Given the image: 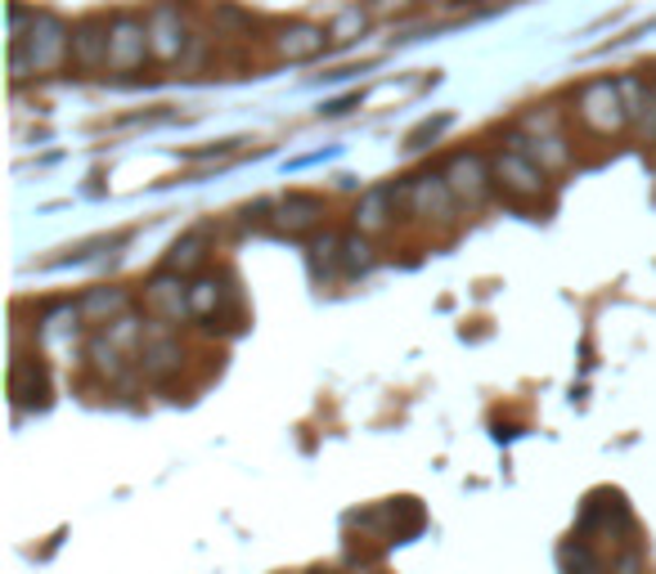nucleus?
Here are the masks:
<instances>
[{"label":"nucleus","instance_id":"nucleus-18","mask_svg":"<svg viewBox=\"0 0 656 574\" xmlns=\"http://www.w3.org/2000/svg\"><path fill=\"white\" fill-rule=\"evenodd\" d=\"M338 269H342V274H364V269H373V252H369V243H364L360 234L338 238Z\"/></svg>","mask_w":656,"mask_h":574},{"label":"nucleus","instance_id":"nucleus-13","mask_svg":"<svg viewBox=\"0 0 656 574\" xmlns=\"http://www.w3.org/2000/svg\"><path fill=\"white\" fill-rule=\"evenodd\" d=\"M140 369H145V378H154V382L171 378V373L180 369V341L167 337V332H154L149 341H140Z\"/></svg>","mask_w":656,"mask_h":574},{"label":"nucleus","instance_id":"nucleus-5","mask_svg":"<svg viewBox=\"0 0 656 574\" xmlns=\"http://www.w3.org/2000/svg\"><path fill=\"white\" fill-rule=\"evenodd\" d=\"M445 180L454 189V198L464 206H477L486 193H490V180H495V167H486L482 153H454L449 167H445Z\"/></svg>","mask_w":656,"mask_h":574},{"label":"nucleus","instance_id":"nucleus-11","mask_svg":"<svg viewBox=\"0 0 656 574\" xmlns=\"http://www.w3.org/2000/svg\"><path fill=\"white\" fill-rule=\"evenodd\" d=\"M225 301H239V293H234L225 278H212V274H208V278H199V283L189 287V315L203 319V323L221 319V306H225Z\"/></svg>","mask_w":656,"mask_h":574},{"label":"nucleus","instance_id":"nucleus-20","mask_svg":"<svg viewBox=\"0 0 656 574\" xmlns=\"http://www.w3.org/2000/svg\"><path fill=\"white\" fill-rule=\"evenodd\" d=\"M445 126H449V117H436V121H423V126H419V130L410 135V144H405V149H427V144H432V139H436V135H441Z\"/></svg>","mask_w":656,"mask_h":574},{"label":"nucleus","instance_id":"nucleus-17","mask_svg":"<svg viewBox=\"0 0 656 574\" xmlns=\"http://www.w3.org/2000/svg\"><path fill=\"white\" fill-rule=\"evenodd\" d=\"M126 310V293L121 287H95V293L82 297V319H108Z\"/></svg>","mask_w":656,"mask_h":574},{"label":"nucleus","instance_id":"nucleus-1","mask_svg":"<svg viewBox=\"0 0 656 574\" xmlns=\"http://www.w3.org/2000/svg\"><path fill=\"white\" fill-rule=\"evenodd\" d=\"M73 54V32L63 28L54 14H32V28H23L10 45V63H14V77L23 82L28 72H50L63 59Z\"/></svg>","mask_w":656,"mask_h":574},{"label":"nucleus","instance_id":"nucleus-4","mask_svg":"<svg viewBox=\"0 0 656 574\" xmlns=\"http://www.w3.org/2000/svg\"><path fill=\"white\" fill-rule=\"evenodd\" d=\"M149 54H154V45H149V23L136 19V14H117V19H113V36H108V63L126 72V67H140Z\"/></svg>","mask_w":656,"mask_h":574},{"label":"nucleus","instance_id":"nucleus-8","mask_svg":"<svg viewBox=\"0 0 656 574\" xmlns=\"http://www.w3.org/2000/svg\"><path fill=\"white\" fill-rule=\"evenodd\" d=\"M10 395H14L19 408H45V404H50V378H45L41 359H32V354H19V359H14Z\"/></svg>","mask_w":656,"mask_h":574},{"label":"nucleus","instance_id":"nucleus-3","mask_svg":"<svg viewBox=\"0 0 656 574\" xmlns=\"http://www.w3.org/2000/svg\"><path fill=\"white\" fill-rule=\"evenodd\" d=\"M495 180L504 184V193H517V198H544L549 193V171L521 149H508L495 158Z\"/></svg>","mask_w":656,"mask_h":574},{"label":"nucleus","instance_id":"nucleus-15","mask_svg":"<svg viewBox=\"0 0 656 574\" xmlns=\"http://www.w3.org/2000/svg\"><path fill=\"white\" fill-rule=\"evenodd\" d=\"M324 41H334V36H328L324 28L297 23V28H284L275 45H279V54H284V59H315V54L324 50Z\"/></svg>","mask_w":656,"mask_h":574},{"label":"nucleus","instance_id":"nucleus-2","mask_svg":"<svg viewBox=\"0 0 656 574\" xmlns=\"http://www.w3.org/2000/svg\"><path fill=\"white\" fill-rule=\"evenodd\" d=\"M580 121L594 130V135H616L625 121H629V108H625V95H621V82H589L580 91Z\"/></svg>","mask_w":656,"mask_h":574},{"label":"nucleus","instance_id":"nucleus-16","mask_svg":"<svg viewBox=\"0 0 656 574\" xmlns=\"http://www.w3.org/2000/svg\"><path fill=\"white\" fill-rule=\"evenodd\" d=\"M203 261H208V234L199 230V234H184V238L167 252V261H162V265H167V269H176V274H189V269H199Z\"/></svg>","mask_w":656,"mask_h":574},{"label":"nucleus","instance_id":"nucleus-19","mask_svg":"<svg viewBox=\"0 0 656 574\" xmlns=\"http://www.w3.org/2000/svg\"><path fill=\"white\" fill-rule=\"evenodd\" d=\"M369 19H373V14H369V6H351V10H342V14L334 19V28H328V36H334V41L342 45V41H351V36H360Z\"/></svg>","mask_w":656,"mask_h":574},{"label":"nucleus","instance_id":"nucleus-21","mask_svg":"<svg viewBox=\"0 0 656 574\" xmlns=\"http://www.w3.org/2000/svg\"><path fill=\"white\" fill-rule=\"evenodd\" d=\"M414 0H369V14L373 19H391V14H410Z\"/></svg>","mask_w":656,"mask_h":574},{"label":"nucleus","instance_id":"nucleus-6","mask_svg":"<svg viewBox=\"0 0 656 574\" xmlns=\"http://www.w3.org/2000/svg\"><path fill=\"white\" fill-rule=\"evenodd\" d=\"M454 189H449V180L445 176H419V180H410V211L414 215H423V221H441V225H449L454 221Z\"/></svg>","mask_w":656,"mask_h":574},{"label":"nucleus","instance_id":"nucleus-23","mask_svg":"<svg viewBox=\"0 0 656 574\" xmlns=\"http://www.w3.org/2000/svg\"><path fill=\"white\" fill-rule=\"evenodd\" d=\"M356 104H360V95H347V99H334V104H324L319 113H324V117H342V113H351Z\"/></svg>","mask_w":656,"mask_h":574},{"label":"nucleus","instance_id":"nucleus-14","mask_svg":"<svg viewBox=\"0 0 656 574\" xmlns=\"http://www.w3.org/2000/svg\"><path fill=\"white\" fill-rule=\"evenodd\" d=\"M108 36H113V23L86 19V23L73 32V63H82V67H104V63H108Z\"/></svg>","mask_w":656,"mask_h":574},{"label":"nucleus","instance_id":"nucleus-10","mask_svg":"<svg viewBox=\"0 0 656 574\" xmlns=\"http://www.w3.org/2000/svg\"><path fill=\"white\" fill-rule=\"evenodd\" d=\"M145 297H149V306H154L162 319H180V315H189L184 274H176V269H167V265H162V274H154V278H149Z\"/></svg>","mask_w":656,"mask_h":574},{"label":"nucleus","instance_id":"nucleus-12","mask_svg":"<svg viewBox=\"0 0 656 574\" xmlns=\"http://www.w3.org/2000/svg\"><path fill=\"white\" fill-rule=\"evenodd\" d=\"M275 225L284 230V234H301V230H310V225H319V215H324V198H315V193H288L284 202H275Z\"/></svg>","mask_w":656,"mask_h":574},{"label":"nucleus","instance_id":"nucleus-9","mask_svg":"<svg viewBox=\"0 0 656 574\" xmlns=\"http://www.w3.org/2000/svg\"><path fill=\"white\" fill-rule=\"evenodd\" d=\"M410 193V184H382V189H369L360 202H356V230L360 234H378L387 221H391V206Z\"/></svg>","mask_w":656,"mask_h":574},{"label":"nucleus","instance_id":"nucleus-22","mask_svg":"<svg viewBox=\"0 0 656 574\" xmlns=\"http://www.w3.org/2000/svg\"><path fill=\"white\" fill-rule=\"evenodd\" d=\"M558 561H562V565H584V570H594V565H599V556H589L584 548H562Z\"/></svg>","mask_w":656,"mask_h":574},{"label":"nucleus","instance_id":"nucleus-7","mask_svg":"<svg viewBox=\"0 0 656 574\" xmlns=\"http://www.w3.org/2000/svg\"><path fill=\"white\" fill-rule=\"evenodd\" d=\"M149 45H154V59H158V63H176L180 50H184L180 6H171V0L154 6V14H149Z\"/></svg>","mask_w":656,"mask_h":574}]
</instances>
